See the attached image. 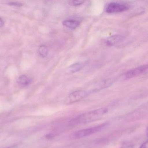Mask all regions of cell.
I'll use <instances>...</instances> for the list:
<instances>
[{
	"label": "cell",
	"mask_w": 148,
	"mask_h": 148,
	"mask_svg": "<svg viewBox=\"0 0 148 148\" xmlns=\"http://www.w3.org/2000/svg\"><path fill=\"white\" fill-rule=\"evenodd\" d=\"M80 24L79 21L74 19L66 20L63 22V25L71 30L76 29L78 27Z\"/></svg>",
	"instance_id": "obj_7"
},
{
	"label": "cell",
	"mask_w": 148,
	"mask_h": 148,
	"mask_svg": "<svg viewBox=\"0 0 148 148\" xmlns=\"http://www.w3.org/2000/svg\"><path fill=\"white\" fill-rule=\"evenodd\" d=\"M130 6L125 3L113 2L110 3L106 8L107 13L112 14L122 12L129 10Z\"/></svg>",
	"instance_id": "obj_3"
},
{
	"label": "cell",
	"mask_w": 148,
	"mask_h": 148,
	"mask_svg": "<svg viewBox=\"0 0 148 148\" xmlns=\"http://www.w3.org/2000/svg\"><path fill=\"white\" fill-rule=\"evenodd\" d=\"M90 92L84 90H78L71 92L66 98L67 104L77 103L81 99L85 98L89 95Z\"/></svg>",
	"instance_id": "obj_4"
},
{
	"label": "cell",
	"mask_w": 148,
	"mask_h": 148,
	"mask_svg": "<svg viewBox=\"0 0 148 148\" xmlns=\"http://www.w3.org/2000/svg\"><path fill=\"white\" fill-rule=\"evenodd\" d=\"M140 148H148V141H145V142L143 143L141 146Z\"/></svg>",
	"instance_id": "obj_13"
},
{
	"label": "cell",
	"mask_w": 148,
	"mask_h": 148,
	"mask_svg": "<svg viewBox=\"0 0 148 148\" xmlns=\"http://www.w3.org/2000/svg\"><path fill=\"white\" fill-rule=\"evenodd\" d=\"M4 21L1 18H0V27H2L4 26Z\"/></svg>",
	"instance_id": "obj_15"
},
{
	"label": "cell",
	"mask_w": 148,
	"mask_h": 148,
	"mask_svg": "<svg viewBox=\"0 0 148 148\" xmlns=\"http://www.w3.org/2000/svg\"><path fill=\"white\" fill-rule=\"evenodd\" d=\"M13 148V147H7V148Z\"/></svg>",
	"instance_id": "obj_16"
},
{
	"label": "cell",
	"mask_w": 148,
	"mask_h": 148,
	"mask_svg": "<svg viewBox=\"0 0 148 148\" xmlns=\"http://www.w3.org/2000/svg\"><path fill=\"white\" fill-rule=\"evenodd\" d=\"M84 1H69L68 4L72 6L77 7L81 5L84 3Z\"/></svg>",
	"instance_id": "obj_11"
},
{
	"label": "cell",
	"mask_w": 148,
	"mask_h": 148,
	"mask_svg": "<svg viewBox=\"0 0 148 148\" xmlns=\"http://www.w3.org/2000/svg\"><path fill=\"white\" fill-rule=\"evenodd\" d=\"M10 5H11L15 6L17 7H20L22 6V4L21 3H18V2H12L10 3Z\"/></svg>",
	"instance_id": "obj_12"
},
{
	"label": "cell",
	"mask_w": 148,
	"mask_h": 148,
	"mask_svg": "<svg viewBox=\"0 0 148 148\" xmlns=\"http://www.w3.org/2000/svg\"><path fill=\"white\" fill-rule=\"evenodd\" d=\"M148 66L147 65H143L127 71L125 74L126 79H130L138 75L145 73L147 71Z\"/></svg>",
	"instance_id": "obj_5"
},
{
	"label": "cell",
	"mask_w": 148,
	"mask_h": 148,
	"mask_svg": "<svg viewBox=\"0 0 148 148\" xmlns=\"http://www.w3.org/2000/svg\"><path fill=\"white\" fill-rule=\"evenodd\" d=\"M30 81L31 80L27 76L25 75H21L18 79V82L19 84L22 86H26L27 85L30 83Z\"/></svg>",
	"instance_id": "obj_9"
},
{
	"label": "cell",
	"mask_w": 148,
	"mask_h": 148,
	"mask_svg": "<svg viewBox=\"0 0 148 148\" xmlns=\"http://www.w3.org/2000/svg\"><path fill=\"white\" fill-rule=\"evenodd\" d=\"M108 109L106 107L82 113L71 120V125L85 124L99 120L108 112Z\"/></svg>",
	"instance_id": "obj_1"
},
{
	"label": "cell",
	"mask_w": 148,
	"mask_h": 148,
	"mask_svg": "<svg viewBox=\"0 0 148 148\" xmlns=\"http://www.w3.org/2000/svg\"><path fill=\"white\" fill-rule=\"evenodd\" d=\"M121 148H134L132 145H131L130 144H126L123 145V146H122Z\"/></svg>",
	"instance_id": "obj_14"
},
{
	"label": "cell",
	"mask_w": 148,
	"mask_h": 148,
	"mask_svg": "<svg viewBox=\"0 0 148 148\" xmlns=\"http://www.w3.org/2000/svg\"><path fill=\"white\" fill-rule=\"evenodd\" d=\"M39 53L40 56L45 58L48 54V49L47 47L45 45H41L39 48Z\"/></svg>",
	"instance_id": "obj_10"
},
{
	"label": "cell",
	"mask_w": 148,
	"mask_h": 148,
	"mask_svg": "<svg viewBox=\"0 0 148 148\" xmlns=\"http://www.w3.org/2000/svg\"><path fill=\"white\" fill-rule=\"evenodd\" d=\"M124 38L121 35H115L107 38L105 41L106 45L110 46L116 45L123 40Z\"/></svg>",
	"instance_id": "obj_6"
},
{
	"label": "cell",
	"mask_w": 148,
	"mask_h": 148,
	"mask_svg": "<svg viewBox=\"0 0 148 148\" xmlns=\"http://www.w3.org/2000/svg\"><path fill=\"white\" fill-rule=\"evenodd\" d=\"M82 68V65L80 63H76L70 66L66 70L69 73H74L77 72Z\"/></svg>",
	"instance_id": "obj_8"
},
{
	"label": "cell",
	"mask_w": 148,
	"mask_h": 148,
	"mask_svg": "<svg viewBox=\"0 0 148 148\" xmlns=\"http://www.w3.org/2000/svg\"><path fill=\"white\" fill-rule=\"evenodd\" d=\"M108 126V123H104L97 126L79 130L74 132L73 136L75 138H81L86 137L106 129Z\"/></svg>",
	"instance_id": "obj_2"
}]
</instances>
